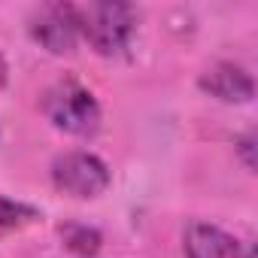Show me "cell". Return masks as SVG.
Wrapping results in <instances>:
<instances>
[{"instance_id": "cell-2", "label": "cell", "mask_w": 258, "mask_h": 258, "mask_svg": "<svg viewBox=\"0 0 258 258\" xmlns=\"http://www.w3.org/2000/svg\"><path fill=\"white\" fill-rule=\"evenodd\" d=\"M46 118L64 134L73 137H91L100 127V106L94 94L76 82H58L43 97Z\"/></svg>"}, {"instance_id": "cell-6", "label": "cell", "mask_w": 258, "mask_h": 258, "mask_svg": "<svg viewBox=\"0 0 258 258\" xmlns=\"http://www.w3.org/2000/svg\"><path fill=\"white\" fill-rule=\"evenodd\" d=\"M185 255L188 258H240V243L207 222H191L185 228Z\"/></svg>"}, {"instance_id": "cell-4", "label": "cell", "mask_w": 258, "mask_h": 258, "mask_svg": "<svg viewBox=\"0 0 258 258\" xmlns=\"http://www.w3.org/2000/svg\"><path fill=\"white\" fill-rule=\"evenodd\" d=\"M31 37L52 55H67L76 49L79 22L70 4H46L31 19Z\"/></svg>"}, {"instance_id": "cell-7", "label": "cell", "mask_w": 258, "mask_h": 258, "mask_svg": "<svg viewBox=\"0 0 258 258\" xmlns=\"http://www.w3.org/2000/svg\"><path fill=\"white\" fill-rule=\"evenodd\" d=\"M64 243H67V249H73L79 255H91L100 246V234L94 228H85V225H70L64 231Z\"/></svg>"}, {"instance_id": "cell-3", "label": "cell", "mask_w": 258, "mask_h": 258, "mask_svg": "<svg viewBox=\"0 0 258 258\" xmlns=\"http://www.w3.org/2000/svg\"><path fill=\"white\" fill-rule=\"evenodd\" d=\"M52 182L64 195L88 201L106 191L109 167L91 152H64L52 161Z\"/></svg>"}, {"instance_id": "cell-5", "label": "cell", "mask_w": 258, "mask_h": 258, "mask_svg": "<svg viewBox=\"0 0 258 258\" xmlns=\"http://www.w3.org/2000/svg\"><path fill=\"white\" fill-rule=\"evenodd\" d=\"M201 88H204L207 94H213L216 100H222V103H249V100L255 97V82H252V76H249L243 67L228 64V61L213 64V67L201 76Z\"/></svg>"}, {"instance_id": "cell-9", "label": "cell", "mask_w": 258, "mask_h": 258, "mask_svg": "<svg viewBox=\"0 0 258 258\" xmlns=\"http://www.w3.org/2000/svg\"><path fill=\"white\" fill-rule=\"evenodd\" d=\"M237 149H240V155H243V164L252 170V167H255V158H252V149H255V134H246V137L237 143Z\"/></svg>"}, {"instance_id": "cell-8", "label": "cell", "mask_w": 258, "mask_h": 258, "mask_svg": "<svg viewBox=\"0 0 258 258\" xmlns=\"http://www.w3.org/2000/svg\"><path fill=\"white\" fill-rule=\"evenodd\" d=\"M31 219H34V210H28V207H22V204H16V201L0 195V234L16 231V228H22Z\"/></svg>"}, {"instance_id": "cell-1", "label": "cell", "mask_w": 258, "mask_h": 258, "mask_svg": "<svg viewBox=\"0 0 258 258\" xmlns=\"http://www.w3.org/2000/svg\"><path fill=\"white\" fill-rule=\"evenodd\" d=\"M76 22H79V37L88 40V46L100 55H115L121 52L134 37L137 28V13L131 4H88V7H73Z\"/></svg>"}, {"instance_id": "cell-10", "label": "cell", "mask_w": 258, "mask_h": 258, "mask_svg": "<svg viewBox=\"0 0 258 258\" xmlns=\"http://www.w3.org/2000/svg\"><path fill=\"white\" fill-rule=\"evenodd\" d=\"M4 82H7V61L0 55V88H4Z\"/></svg>"}]
</instances>
